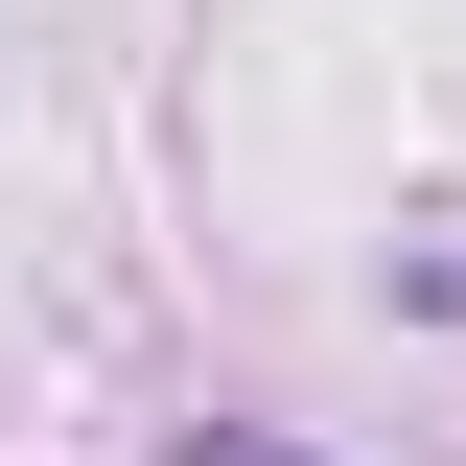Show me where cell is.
<instances>
[{"mask_svg": "<svg viewBox=\"0 0 466 466\" xmlns=\"http://www.w3.org/2000/svg\"><path fill=\"white\" fill-rule=\"evenodd\" d=\"M210 466H303V443H280V420H210Z\"/></svg>", "mask_w": 466, "mask_h": 466, "instance_id": "cell-1", "label": "cell"}]
</instances>
